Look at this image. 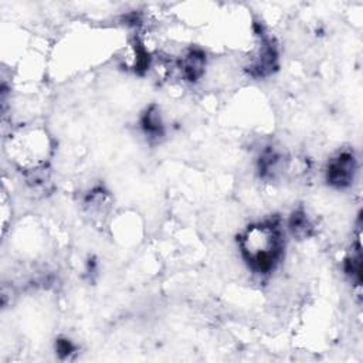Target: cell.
Returning <instances> with one entry per match:
<instances>
[{"label":"cell","instance_id":"6da1fadb","mask_svg":"<svg viewBox=\"0 0 363 363\" xmlns=\"http://www.w3.org/2000/svg\"><path fill=\"white\" fill-rule=\"evenodd\" d=\"M238 245L244 261L254 272L268 274L282 255V230L274 220L251 224L240 235Z\"/></svg>","mask_w":363,"mask_h":363},{"label":"cell","instance_id":"7a4b0ae2","mask_svg":"<svg viewBox=\"0 0 363 363\" xmlns=\"http://www.w3.org/2000/svg\"><path fill=\"white\" fill-rule=\"evenodd\" d=\"M9 149L16 166L28 174L44 172L52 152L50 136L37 128L13 135Z\"/></svg>","mask_w":363,"mask_h":363},{"label":"cell","instance_id":"3957f363","mask_svg":"<svg viewBox=\"0 0 363 363\" xmlns=\"http://www.w3.org/2000/svg\"><path fill=\"white\" fill-rule=\"evenodd\" d=\"M357 170V162L352 152L343 150L329 160L326 169V180L336 189L349 187L353 183Z\"/></svg>","mask_w":363,"mask_h":363},{"label":"cell","instance_id":"277c9868","mask_svg":"<svg viewBox=\"0 0 363 363\" xmlns=\"http://www.w3.org/2000/svg\"><path fill=\"white\" fill-rule=\"evenodd\" d=\"M206 67V54L199 48L187 50L176 62V68L186 81L199 79Z\"/></svg>","mask_w":363,"mask_h":363},{"label":"cell","instance_id":"5b68a950","mask_svg":"<svg viewBox=\"0 0 363 363\" xmlns=\"http://www.w3.org/2000/svg\"><path fill=\"white\" fill-rule=\"evenodd\" d=\"M142 129L150 138H159L163 135V122L156 106L147 108L142 116Z\"/></svg>","mask_w":363,"mask_h":363},{"label":"cell","instance_id":"8992f818","mask_svg":"<svg viewBox=\"0 0 363 363\" xmlns=\"http://www.w3.org/2000/svg\"><path fill=\"white\" fill-rule=\"evenodd\" d=\"M288 227L291 233L299 238H306L312 234L313 225L308 217V214L303 210H296L289 218Z\"/></svg>","mask_w":363,"mask_h":363}]
</instances>
